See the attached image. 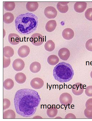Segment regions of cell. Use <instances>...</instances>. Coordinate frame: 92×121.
<instances>
[{"instance_id":"6da1fadb","label":"cell","mask_w":92,"mask_h":121,"mask_svg":"<svg viewBox=\"0 0 92 121\" xmlns=\"http://www.w3.org/2000/svg\"><path fill=\"white\" fill-rule=\"evenodd\" d=\"M40 101V96L36 91L27 88L19 90L14 99L16 112L23 117H31L36 112Z\"/></svg>"},{"instance_id":"7a4b0ae2","label":"cell","mask_w":92,"mask_h":121,"mask_svg":"<svg viewBox=\"0 0 92 121\" xmlns=\"http://www.w3.org/2000/svg\"><path fill=\"white\" fill-rule=\"evenodd\" d=\"M15 23L17 31L21 35H27L36 30L39 21L38 17L34 14L27 13L18 16Z\"/></svg>"},{"instance_id":"3957f363","label":"cell","mask_w":92,"mask_h":121,"mask_svg":"<svg viewBox=\"0 0 92 121\" xmlns=\"http://www.w3.org/2000/svg\"><path fill=\"white\" fill-rule=\"evenodd\" d=\"M74 72L71 65L62 62L56 65L53 69V76L55 80L61 83H65L72 79Z\"/></svg>"},{"instance_id":"277c9868","label":"cell","mask_w":92,"mask_h":121,"mask_svg":"<svg viewBox=\"0 0 92 121\" xmlns=\"http://www.w3.org/2000/svg\"><path fill=\"white\" fill-rule=\"evenodd\" d=\"M30 41L33 45L39 46L42 45L44 41L43 36L41 34L36 33L31 36Z\"/></svg>"},{"instance_id":"5b68a950","label":"cell","mask_w":92,"mask_h":121,"mask_svg":"<svg viewBox=\"0 0 92 121\" xmlns=\"http://www.w3.org/2000/svg\"><path fill=\"white\" fill-rule=\"evenodd\" d=\"M59 100L62 104L67 106L72 104L73 99L70 94L68 93L65 92L61 94L60 96Z\"/></svg>"},{"instance_id":"8992f818","label":"cell","mask_w":92,"mask_h":121,"mask_svg":"<svg viewBox=\"0 0 92 121\" xmlns=\"http://www.w3.org/2000/svg\"><path fill=\"white\" fill-rule=\"evenodd\" d=\"M44 13L46 17L50 19L55 18L57 15V12L56 9L52 6H48L46 8Z\"/></svg>"},{"instance_id":"52a82bcc","label":"cell","mask_w":92,"mask_h":121,"mask_svg":"<svg viewBox=\"0 0 92 121\" xmlns=\"http://www.w3.org/2000/svg\"><path fill=\"white\" fill-rule=\"evenodd\" d=\"M30 84L31 87L34 89L38 90L43 86L44 82L42 79L39 78H35L31 80Z\"/></svg>"},{"instance_id":"ba28073f","label":"cell","mask_w":92,"mask_h":121,"mask_svg":"<svg viewBox=\"0 0 92 121\" xmlns=\"http://www.w3.org/2000/svg\"><path fill=\"white\" fill-rule=\"evenodd\" d=\"M12 67L16 71H22L25 66V64L24 60L20 59H15L13 61Z\"/></svg>"},{"instance_id":"9c48e42d","label":"cell","mask_w":92,"mask_h":121,"mask_svg":"<svg viewBox=\"0 0 92 121\" xmlns=\"http://www.w3.org/2000/svg\"><path fill=\"white\" fill-rule=\"evenodd\" d=\"M82 83H77L73 86L72 91L73 93L76 95H80L83 93L84 88Z\"/></svg>"},{"instance_id":"30bf717a","label":"cell","mask_w":92,"mask_h":121,"mask_svg":"<svg viewBox=\"0 0 92 121\" xmlns=\"http://www.w3.org/2000/svg\"><path fill=\"white\" fill-rule=\"evenodd\" d=\"M30 49L28 46L23 45L21 46L18 49V53L19 56L22 58L27 57L30 53Z\"/></svg>"},{"instance_id":"8fae6325","label":"cell","mask_w":92,"mask_h":121,"mask_svg":"<svg viewBox=\"0 0 92 121\" xmlns=\"http://www.w3.org/2000/svg\"><path fill=\"white\" fill-rule=\"evenodd\" d=\"M70 55L69 50L66 48H62L58 51L59 56L61 59L63 60H67L69 58Z\"/></svg>"},{"instance_id":"7c38bea8","label":"cell","mask_w":92,"mask_h":121,"mask_svg":"<svg viewBox=\"0 0 92 121\" xmlns=\"http://www.w3.org/2000/svg\"><path fill=\"white\" fill-rule=\"evenodd\" d=\"M9 43L12 45H16L19 44L20 41V38L19 36L15 33H11L8 36Z\"/></svg>"},{"instance_id":"4fadbf2b","label":"cell","mask_w":92,"mask_h":121,"mask_svg":"<svg viewBox=\"0 0 92 121\" xmlns=\"http://www.w3.org/2000/svg\"><path fill=\"white\" fill-rule=\"evenodd\" d=\"M87 3L85 2H77L74 5L75 11L78 13H82L84 11L87 7Z\"/></svg>"},{"instance_id":"5bb4252c","label":"cell","mask_w":92,"mask_h":121,"mask_svg":"<svg viewBox=\"0 0 92 121\" xmlns=\"http://www.w3.org/2000/svg\"><path fill=\"white\" fill-rule=\"evenodd\" d=\"M62 35L63 38L67 40H70L73 38L74 35V31L71 29L67 28L63 31Z\"/></svg>"},{"instance_id":"9a60e30c","label":"cell","mask_w":92,"mask_h":121,"mask_svg":"<svg viewBox=\"0 0 92 121\" xmlns=\"http://www.w3.org/2000/svg\"><path fill=\"white\" fill-rule=\"evenodd\" d=\"M69 2H60L57 4V8L59 11L63 13H67L68 10V4Z\"/></svg>"},{"instance_id":"2e32d148","label":"cell","mask_w":92,"mask_h":121,"mask_svg":"<svg viewBox=\"0 0 92 121\" xmlns=\"http://www.w3.org/2000/svg\"><path fill=\"white\" fill-rule=\"evenodd\" d=\"M3 56L7 58L12 57L14 54V51L10 46H5L3 49Z\"/></svg>"},{"instance_id":"e0dca14e","label":"cell","mask_w":92,"mask_h":121,"mask_svg":"<svg viewBox=\"0 0 92 121\" xmlns=\"http://www.w3.org/2000/svg\"><path fill=\"white\" fill-rule=\"evenodd\" d=\"M39 7L38 3L36 2H27L26 5L27 10L31 12L36 11Z\"/></svg>"},{"instance_id":"ac0fdd59","label":"cell","mask_w":92,"mask_h":121,"mask_svg":"<svg viewBox=\"0 0 92 121\" xmlns=\"http://www.w3.org/2000/svg\"><path fill=\"white\" fill-rule=\"evenodd\" d=\"M57 26V23L54 20H51L48 21L45 25L46 30L49 32H51L56 29Z\"/></svg>"},{"instance_id":"d6986e66","label":"cell","mask_w":92,"mask_h":121,"mask_svg":"<svg viewBox=\"0 0 92 121\" xmlns=\"http://www.w3.org/2000/svg\"><path fill=\"white\" fill-rule=\"evenodd\" d=\"M15 78L17 83L20 84H22L25 82L26 81V77L24 74L21 72L16 74Z\"/></svg>"},{"instance_id":"ffe728a7","label":"cell","mask_w":92,"mask_h":121,"mask_svg":"<svg viewBox=\"0 0 92 121\" xmlns=\"http://www.w3.org/2000/svg\"><path fill=\"white\" fill-rule=\"evenodd\" d=\"M14 19V17L11 13L7 12L4 14L3 16L4 22L6 24H10Z\"/></svg>"},{"instance_id":"44dd1931","label":"cell","mask_w":92,"mask_h":121,"mask_svg":"<svg viewBox=\"0 0 92 121\" xmlns=\"http://www.w3.org/2000/svg\"><path fill=\"white\" fill-rule=\"evenodd\" d=\"M41 69V64L37 62H34L32 63L30 66V71L32 73H34L39 72L40 71Z\"/></svg>"},{"instance_id":"7402d4cb","label":"cell","mask_w":92,"mask_h":121,"mask_svg":"<svg viewBox=\"0 0 92 121\" xmlns=\"http://www.w3.org/2000/svg\"><path fill=\"white\" fill-rule=\"evenodd\" d=\"M47 113L48 117L53 118L56 116L58 113V110L54 105H53L50 108L47 110Z\"/></svg>"},{"instance_id":"603a6c76","label":"cell","mask_w":92,"mask_h":121,"mask_svg":"<svg viewBox=\"0 0 92 121\" xmlns=\"http://www.w3.org/2000/svg\"><path fill=\"white\" fill-rule=\"evenodd\" d=\"M59 59L57 56L54 55H50L47 59L48 63L52 66L55 65L59 62Z\"/></svg>"},{"instance_id":"cb8c5ba5","label":"cell","mask_w":92,"mask_h":121,"mask_svg":"<svg viewBox=\"0 0 92 121\" xmlns=\"http://www.w3.org/2000/svg\"><path fill=\"white\" fill-rule=\"evenodd\" d=\"M14 86V82L10 78H7L3 82V86L7 90H10Z\"/></svg>"},{"instance_id":"d4e9b609","label":"cell","mask_w":92,"mask_h":121,"mask_svg":"<svg viewBox=\"0 0 92 121\" xmlns=\"http://www.w3.org/2000/svg\"><path fill=\"white\" fill-rule=\"evenodd\" d=\"M16 114L15 112L11 109H9L4 112L3 119H15Z\"/></svg>"},{"instance_id":"484cf974","label":"cell","mask_w":92,"mask_h":121,"mask_svg":"<svg viewBox=\"0 0 92 121\" xmlns=\"http://www.w3.org/2000/svg\"><path fill=\"white\" fill-rule=\"evenodd\" d=\"M44 47L46 50L48 52H52L55 49V44L52 40H49L45 43Z\"/></svg>"},{"instance_id":"4316f807","label":"cell","mask_w":92,"mask_h":121,"mask_svg":"<svg viewBox=\"0 0 92 121\" xmlns=\"http://www.w3.org/2000/svg\"><path fill=\"white\" fill-rule=\"evenodd\" d=\"M4 8L5 10L8 11H11L15 9V4L14 2H5L4 4Z\"/></svg>"},{"instance_id":"83f0119b","label":"cell","mask_w":92,"mask_h":121,"mask_svg":"<svg viewBox=\"0 0 92 121\" xmlns=\"http://www.w3.org/2000/svg\"><path fill=\"white\" fill-rule=\"evenodd\" d=\"M85 16L87 20L92 21V8L87 9L85 13Z\"/></svg>"},{"instance_id":"f1b7e54d","label":"cell","mask_w":92,"mask_h":121,"mask_svg":"<svg viewBox=\"0 0 92 121\" xmlns=\"http://www.w3.org/2000/svg\"><path fill=\"white\" fill-rule=\"evenodd\" d=\"M3 110H4L8 109L11 105V102L10 100L7 99H4L3 100Z\"/></svg>"},{"instance_id":"f546056e","label":"cell","mask_w":92,"mask_h":121,"mask_svg":"<svg viewBox=\"0 0 92 121\" xmlns=\"http://www.w3.org/2000/svg\"><path fill=\"white\" fill-rule=\"evenodd\" d=\"M11 59L10 58H7L3 56V65L4 68H5L8 67L10 64Z\"/></svg>"},{"instance_id":"4dcf8cb0","label":"cell","mask_w":92,"mask_h":121,"mask_svg":"<svg viewBox=\"0 0 92 121\" xmlns=\"http://www.w3.org/2000/svg\"><path fill=\"white\" fill-rule=\"evenodd\" d=\"M86 108L90 111H92V98L87 100L85 104Z\"/></svg>"},{"instance_id":"1f68e13d","label":"cell","mask_w":92,"mask_h":121,"mask_svg":"<svg viewBox=\"0 0 92 121\" xmlns=\"http://www.w3.org/2000/svg\"><path fill=\"white\" fill-rule=\"evenodd\" d=\"M85 46L87 50L92 52V39H90L86 42Z\"/></svg>"},{"instance_id":"d6a6232c","label":"cell","mask_w":92,"mask_h":121,"mask_svg":"<svg viewBox=\"0 0 92 121\" xmlns=\"http://www.w3.org/2000/svg\"><path fill=\"white\" fill-rule=\"evenodd\" d=\"M86 95L89 97H92V86H87L85 90Z\"/></svg>"},{"instance_id":"836d02e7","label":"cell","mask_w":92,"mask_h":121,"mask_svg":"<svg viewBox=\"0 0 92 121\" xmlns=\"http://www.w3.org/2000/svg\"><path fill=\"white\" fill-rule=\"evenodd\" d=\"M84 114L87 118L89 119L92 118V111H90L86 108L84 111Z\"/></svg>"},{"instance_id":"e575fe53","label":"cell","mask_w":92,"mask_h":121,"mask_svg":"<svg viewBox=\"0 0 92 121\" xmlns=\"http://www.w3.org/2000/svg\"><path fill=\"white\" fill-rule=\"evenodd\" d=\"M65 119H76L75 115L72 113H69L67 114L65 117Z\"/></svg>"},{"instance_id":"d590c367","label":"cell","mask_w":92,"mask_h":121,"mask_svg":"<svg viewBox=\"0 0 92 121\" xmlns=\"http://www.w3.org/2000/svg\"><path fill=\"white\" fill-rule=\"evenodd\" d=\"M90 76L92 79V71H91L90 73Z\"/></svg>"}]
</instances>
